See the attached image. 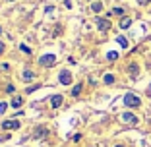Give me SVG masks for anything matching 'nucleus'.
<instances>
[{
	"instance_id": "nucleus-13",
	"label": "nucleus",
	"mask_w": 151,
	"mask_h": 147,
	"mask_svg": "<svg viewBox=\"0 0 151 147\" xmlns=\"http://www.w3.org/2000/svg\"><path fill=\"white\" fill-rule=\"evenodd\" d=\"M23 80H25V81H33V80H35V74H33L31 70H25V72H23Z\"/></svg>"
},
{
	"instance_id": "nucleus-14",
	"label": "nucleus",
	"mask_w": 151,
	"mask_h": 147,
	"mask_svg": "<svg viewBox=\"0 0 151 147\" xmlns=\"http://www.w3.org/2000/svg\"><path fill=\"white\" fill-rule=\"evenodd\" d=\"M91 10H93L95 14L103 12V4H101V2H93V4H91Z\"/></svg>"
},
{
	"instance_id": "nucleus-8",
	"label": "nucleus",
	"mask_w": 151,
	"mask_h": 147,
	"mask_svg": "<svg viewBox=\"0 0 151 147\" xmlns=\"http://www.w3.org/2000/svg\"><path fill=\"white\" fill-rule=\"evenodd\" d=\"M60 105H62V95H52V97H50V107L58 108Z\"/></svg>"
},
{
	"instance_id": "nucleus-4",
	"label": "nucleus",
	"mask_w": 151,
	"mask_h": 147,
	"mask_svg": "<svg viewBox=\"0 0 151 147\" xmlns=\"http://www.w3.org/2000/svg\"><path fill=\"white\" fill-rule=\"evenodd\" d=\"M128 76L132 77V80H136V77H139V66L136 62H132L128 66Z\"/></svg>"
},
{
	"instance_id": "nucleus-19",
	"label": "nucleus",
	"mask_w": 151,
	"mask_h": 147,
	"mask_svg": "<svg viewBox=\"0 0 151 147\" xmlns=\"http://www.w3.org/2000/svg\"><path fill=\"white\" fill-rule=\"evenodd\" d=\"M6 108H8V103H0V114H2Z\"/></svg>"
},
{
	"instance_id": "nucleus-26",
	"label": "nucleus",
	"mask_w": 151,
	"mask_h": 147,
	"mask_svg": "<svg viewBox=\"0 0 151 147\" xmlns=\"http://www.w3.org/2000/svg\"><path fill=\"white\" fill-rule=\"evenodd\" d=\"M116 147H124V145H116Z\"/></svg>"
},
{
	"instance_id": "nucleus-16",
	"label": "nucleus",
	"mask_w": 151,
	"mask_h": 147,
	"mask_svg": "<svg viewBox=\"0 0 151 147\" xmlns=\"http://www.w3.org/2000/svg\"><path fill=\"white\" fill-rule=\"evenodd\" d=\"M116 58H118V52H116V50H111V52L107 54V60H109V62H114Z\"/></svg>"
},
{
	"instance_id": "nucleus-3",
	"label": "nucleus",
	"mask_w": 151,
	"mask_h": 147,
	"mask_svg": "<svg viewBox=\"0 0 151 147\" xmlns=\"http://www.w3.org/2000/svg\"><path fill=\"white\" fill-rule=\"evenodd\" d=\"M58 81H60L62 85H70L72 83V74L68 70H62V72H60V76H58Z\"/></svg>"
},
{
	"instance_id": "nucleus-15",
	"label": "nucleus",
	"mask_w": 151,
	"mask_h": 147,
	"mask_svg": "<svg viewBox=\"0 0 151 147\" xmlns=\"http://www.w3.org/2000/svg\"><path fill=\"white\" fill-rule=\"evenodd\" d=\"M103 81H105L107 85L114 83V76H112V74H105V77H103Z\"/></svg>"
},
{
	"instance_id": "nucleus-7",
	"label": "nucleus",
	"mask_w": 151,
	"mask_h": 147,
	"mask_svg": "<svg viewBox=\"0 0 151 147\" xmlns=\"http://www.w3.org/2000/svg\"><path fill=\"white\" fill-rule=\"evenodd\" d=\"M19 128V122L18 120H6L2 122V130H18Z\"/></svg>"
},
{
	"instance_id": "nucleus-25",
	"label": "nucleus",
	"mask_w": 151,
	"mask_h": 147,
	"mask_svg": "<svg viewBox=\"0 0 151 147\" xmlns=\"http://www.w3.org/2000/svg\"><path fill=\"white\" fill-rule=\"evenodd\" d=\"M0 35H2V27H0Z\"/></svg>"
},
{
	"instance_id": "nucleus-12",
	"label": "nucleus",
	"mask_w": 151,
	"mask_h": 147,
	"mask_svg": "<svg viewBox=\"0 0 151 147\" xmlns=\"http://www.w3.org/2000/svg\"><path fill=\"white\" fill-rule=\"evenodd\" d=\"M130 25H132V19L130 18H122L120 19V29H128Z\"/></svg>"
},
{
	"instance_id": "nucleus-27",
	"label": "nucleus",
	"mask_w": 151,
	"mask_h": 147,
	"mask_svg": "<svg viewBox=\"0 0 151 147\" xmlns=\"http://www.w3.org/2000/svg\"><path fill=\"white\" fill-rule=\"evenodd\" d=\"M10 2H14V0H10Z\"/></svg>"
},
{
	"instance_id": "nucleus-9",
	"label": "nucleus",
	"mask_w": 151,
	"mask_h": 147,
	"mask_svg": "<svg viewBox=\"0 0 151 147\" xmlns=\"http://www.w3.org/2000/svg\"><path fill=\"white\" fill-rule=\"evenodd\" d=\"M47 136H49V130H47V128H37L35 130V138L43 139V138H47Z\"/></svg>"
},
{
	"instance_id": "nucleus-11",
	"label": "nucleus",
	"mask_w": 151,
	"mask_h": 147,
	"mask_svg": "<svg viewBox=\"0 0 151 147\" xmlns=\"http://www.w3.org/2000/svg\"><path fill=\"white\" fill-rule=\"evenodd\" d=\"M116 43H118V45L122 47V49H128V39H126V37L118 35V37H116Z\"/></svg>"
},
{
	"instance_id": "nucleus-18",
	"label": "nucleus",
	"mask_w": 151,
	"mask_h": 147,
	"mask_svg": "<svg viewBox=\"0 0 151 147\" xmlns=\"http://www.w3.org/2000/svg\"><path fill=\"white\" fill-rule=\"evenodd\" d=\"M112 16H122V14H124V10H122V8H112Z\"/></svg>"
},
{
	"instance_id": "nucleus-23",
	"label": "nucleus",
	"mask_w": 151,
	"mask_h": 147,
	"mask_svg": "<svg viewBox=\"0 0 151 147\" xmlns=\"http://www.w3.org/2000/svg\"><path fill=\"white\" fill-rule=\"evenodd\" d=\"M0 52H4V43L0 41Z\"/></svg>"
},
{
	"instance_id": "nucleus-20",
	"label": "nucleus",
	"mask_w": 151,
	"mask_h": 147,
	"mask_svg": "<svg viewBox=\"0 0 151 147\" xmlns=\"http://www.w3.org/2000/svg\"><path fill=\"white\" fill-rule=\"evenodd\" d=\"M136 2H138L139 6H147V4H149V2H151V0H136Z\"/></svg>"
},
{
	"instance_id": "nucleus-5",
	"label": "nucleus",
	"mask_w": 151,
	"mask_h": 147,
	"mask_svg": "<svg viewBox=\"0 0 151 147\" xmlns=\"http://www.w3.org/2000/svg\"><path fill=\"white\" fill-rule=\"evenodd\" d=\"M122 120L126 122V124H138V116L136 114H132V112H124V114H122Z\"/></svg>"
},
{
	"instance_id": "nucleus-2",
	"label": "nucleus",
	"mask_w": 151,
	"mask_h": 147,
	"mask_svg": "<svg viewBox=\"0 0 151 147\" xmlns=\"http://www.w3.org/2000/svg\"><path fill=\"white\" fill-rule=\"evenodd\" d=\"M54 62H56V58H54V54H43V56H41V60H39V64H41V66H45V68L52 66Z\"/></svg>"
},
{
	"instance_id": "nucleus-24",
	"label": "nucleus",
	"mask_w": 151,
	"mask_h": 147,
	"mask_svg": "<svg viewBox=\"0 0 151 147\" xmlns=\"http://www.w3.org/2000/svg\"><path fill=\"white\" fill-rule=\"evenodd\" d=\"M147 95L151 97V83H149V87H147Z\"/></svg>"
},
{
	"instance_id": "nucleus-10",
	"label": "nucleus",
	"mask_w": 151,
	"mask_h": 147,
	"mask_svg": "<svg viewBox=\"0 0 151 147\" xmlns=\"http://www.w3.org/2000/svg\"><path fill=\"white\" fill-rule=\"evenodd\" d=\"M81 91H83V85H81V83H76L74 89H72V97H80Z\"/></svg>"
},
{
	"instance_id": "nucleus-1",
	"label": "nucleus",
	"mask_w": 151,
	"mask_h": 147,
	"mask_svg": "<svg viewBox=\"0 0 151 147\" xmlns=\"http://www.w3.org/2000/svg\"><path fill=\"white\" fill-rule=\"evenodd\" d=\"M124 105L128 108H138V107H142V99L136 93H126L124 95Z\"/></svg>"
},
{
	"instance_id": "nucleus-6",
	"label": "nucleus",
	"mask_w": 151,
	"mask_h": 147,
	"mask_svg": "<svg viewBox=\"0 0 151 147\" xmlns=\"http://www.w3.org/2000/svg\"><path fill=\"white\" fill-rule=\"evenodd\" d=\"M97 27L101 31H109V29H111V22L105 19V18H97Z\"/></svg>"
},
{
	"instance_id": "nucleus-17",
	"label": "nucleus",
	"mask_w": 151,
	"mask_h": 147,
	"mask_svg": "<svg viewBox=\"0 0 151 147\" xmlns=\"http://www.w3.org/2000/svg\"><path fill=\"white\" fill-rule=\"evenodd\" d=\"M12 107L14 108H19V107H22V97H14L12 99Z\"/></svg>"
},
{
	"instance_id": "nucleus-22",
	"label": "nucleus",
	"mask_w": 151,
	"mask_h": 147,
	"mask_svg": "<svg viewBox=\"0 0 151 147\" xmlns=\"http://www.w3.org/2000/svg\"><path fill=\"white\" fill-rule=\"evenodd\" d=\"M22 50H23V52H27V54L31 52V49H29V47H25V45H22Z\"/></svg>"
},
{
	"instance_id": "nucleus-21",
	"label": "nucleus",
	"mask_w": 151,
	"mask_h": 147,
	"mask_svg": "<svg viewBox=\"0 0 151 147\" xmlns=\"http://www.w3.org/2000/svg\"><path fill=\"white\" fill-rule=\"evenodd\" d=\"M6 93H14V85H12V83L6 85Z\"/></svg>"
}]
</instances>
